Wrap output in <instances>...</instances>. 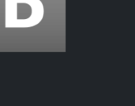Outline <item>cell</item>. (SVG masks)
<instances>
[{
  "label": "cell",
  "instance_id": "6da1fadb",
  "mask_svg": "<svg viewBox=\"0 0 135 106\" xmlns=\"http://www.w3.org/2000/svg\"><path fill=\"white\" fill-rule=\"evenodd\" d=\"M44 8L40 0H5V27L31 28L43 19Z\"/></svg>",
  "mask_w": 135,
  "mask_h": 106
}]
</instances>
